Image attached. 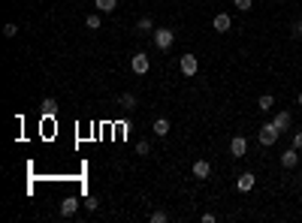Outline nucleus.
Instances as JSON below:
<instances>
[{
  "mask_svg": "<svg viewBox=\"0 0 302 223\" xmlns=\"http://www.w3.org/2000/svg\"><path fill=\"white\" fill-rule=\"evenodd\" d=\"M296 103H299V106H302V94H299V97H296Z\"/></svg>",
  "mask_w": 302,
  "mask_h": 223,
  "instance_id": "obj_26",
  "label": "nucleus"
},
{
  "mask_svg": "<svg viewBox=\"0 0 302 223\" xmlns=\"http://www.w3.org/2000/svg\"><path fill=\"white\" fill-rule=\"evenodd\" d=\"M299 18H302V9H299Z\"/></svg>",
  "mask_w": 302,
  "mask_h": 223,
  "instance_id": "obj_27",
  "label": "nucleus"
},
{
  "mask_svg": "<svg viewBox=\"0 0 302 223\" xmlns=\"http://www.w3.org/2000/svg\"><path fill=\"white\" fill-rule=\"evenodd\" d=\"M136 154H139V157L151 154V145H148V139H139V142H136Z\"/></svg>",
  "mask_w": 302,
  "mask_h": 223,
  "instance_id": "obj_19",
  "label": "nucleus"
},
{
  "mask_svg": "<svg viewBox=\"0 0 302 223\" xmlns=\"http://www.w3.org/2000/svg\"><path fill=\"white\" fill-rule=\"evenodd\" d=\"M281 166H284V169L299 166V148H287V151L281 154Z\"/></svg>",
  "mask_w": 302,
  "mask_h": 223,
  "instance_id": "obj_8",
  "label": "nucleus"
},
{
  "mask_svg": "<svg viewBox=\"0 0 302 223\" xmlns=\"http://www.w3.org/2000/svg\"><path fill=\"white\" fill-rule=\"evenodd\" d=\"M172 42H175V33H172L169 27H157V30H154V45H157L160 51L172 48Z\"/></svg>",
  "mask_w": 302,
  "mask_h": 223,
  "instance_id": "obj_3",
  "label": "nucleus"
},
{
  "mask_svg": "<svg viewBox=\"0 0 302 223\" xmlns=\"http://www.w3.org/2000/svg\"><path fill=\"white\" fill-rule=\"evenodd\" d=\"M293 148H299V151H302V130H299V133H293Z\"/></svg>",
  "mask_w": 302,
  "mask_h": 223,
  "instance_id": "obj_24",
  "label": "nucleus"
},
{
  "mask_svg": "<svg viewBox=\"0 0 302 223\" xmlns=\"http://www.w3.org/2000/svg\"><path fill=\"white\" fill-rule=\"evenodd\" d=\"M130 69H133L136 76H145V72L151 69V60H148V54H145V51H136V54L130 57Z\"/></svg>",
  "mask_w": 302,
  "mask_h": 223,
  "instance_id": "obj_4",
  "label": "nucleus"
},
{
  "mask_svg": "<svg viewBox=\"0 0 302 223\" xmlns=\"http://www.w3.org/2000/svg\"><path fill=\"white\" fill-rule=\"evenodd\" d=\"M94 9H97V12H115V9H118V0H94Z\"/></svg>",
  "mask_w": 302,
  "mask_h": 223,
  "instance_id": "obj_14",
  "label": "nucleus"
},
{
  "mask_svg": "<svg viewBox=\"0 0 302 223\" xmlns=\"http://www.w3.org/2000/svg\"><path fill=\"white\" fill-rule=\"evenodd\" d=\"M290 36H293V39H302V18L293 24V27H290Z\"/></svg>",
  "mask_w": 302,
  "mask_h": 223,
  "instance_id": "obj_22",
  "label": "nucleus"
},
{
  "mask_svg": "<svg viewBox=\"0 0 302 223\" xmlns=\"http://www.w3.org/2000/svg\"><path fill=\"white\" fill-rule=\"evenodd\" d=\"M191 172H194V178H200V181H206V178L212 175V163H209V160H197Z\"/></svg>",
  "mask_w": 302,
  "mask_h": 223,
  "instance_id": "obj_9",
  "label": "nucleus"
},
{
  "mask_svg": "<svg viewBox=\"0 0 302 223\" xmlns=\"http://www.w3.org/2000/svg\"><path fill=\"white\" fill-rule=\"evenodd\" d=\"M233 6H236L239 12H251V6H254V0H233Z\"/></svg>",
  "mask_w": 302,
  "mask_h": 223,
  "instance_id": "obj_20",
  "label": "nucleus"
},
{
  "mask_svg": "<svg viewBox=\"0 0 302 223\" xmlns=\"http://www.w3.org/2000/svg\"><path fill=\"white\" fill-rule=\"evenodd\" d=\"M230 154H233L236 160H242V157L248 154V139H245V136H233V142H230Z\"/></svg>",
  "mask_w": 302,
  "mask_h": 223,
  "instance_id": "obj_5",
  "label": "nucleus"
},
{
  "mask_svg": "<svg viewBox=\"0 0 302 223\" xmlns=\"http://www.w3.org/2000/svg\"><path fill=\"white\" fill-rule=\"evenodd\" d=\"M272 121H275V127H278L281 133H284V130H287V127L293 124V118H290V112H278V115H275Z\"/></svg>",
  "mask_w": 302,
  "mask_h": 223,
  "instance_id": "obj_11",
  "label": "nucleus"
},
{
  "mask_svg": "<svg viewBox=\"0 0 302 223\" xmlns=\"http://www.w3.org/2000/svg\"><path fill=\"white\" fill-rule=\"evenodd\" d=\"M257 106H260V112H272V106H275V97H272V94H263Z\"/></svg>",
  "mask_w": 302,
  "mask_h": 223,
  "instance_id": "obj_17",
  "label": "nucleus"
},
{
  "mask_svg": "<svg viewBox=\"0 0 302 223\" xmlns=\"http://www.w3.org/2000/svg\"><path fill=\"white\" fill-rule=\"evenodd\" d=\"M278 136H281V130L275 127V121H266V124L260 127V133H257V139H260L263 148H272V145L278 142Z\"/></svg>",
  "mask_w": 302,
  "mask_h": 223,
  "instance_id": "obj_1",
  "label": "nucleus"
},
{
  "mask_svg": "<svg viewBox=\"0 0 302 223\" xmlns=\"http://www.w3.org/2000/svg\"><path fill=\"white\" fill-rule=\"evenodd\" d=\"M136 30H142V33H148V30H154V21H151L148 15H142V18L136 21Z\"/></svg>",
  "mask_w": 302,
  "mask_h": 223,
  "instance_id": "obj_18",
  "label": "nucleus"
},
{
  "mask_svg": "<svg viewBox=\"0 0 302 223\" xmlns=\"http://www.w3.org/2000/svg\"><path fill=\"white\" fill-rule=\"evenodd\" d=\"M254 184H257L254 172H242V175L236 178V190H239V193H248V190H254Z\"/></svg>",
  "mask_w": 302,
  "mask_h": 223,
  "instance_id": "obj_7",
  "label": "nucleus"
},
{
  "mask_svg": "<svg viewBox=\"0 0 302 223\" xmlns=\"http://www.w3.org/2000/svg\"><path fill=\"white\" fill-rule=\"evenodd\" d=\"M118 106H121L124 112H133V109H136V97H133V94H121V97H118Z\"/></svg>",
  "mask_w": 302,
  "mask_h": 223,
  "instance_id": "obj_12",
  "label": "nucleus"
},
{
  "mask_svg": "<svg viewBox=\"0 0 302 223\" xmlns=\"http://www.w3.org/2000/svg\"><path fill=\"white\" fill-rule=\"evenodd\" d=\"M76 211H79V199H76V196H67V199L61 202V214H64V217H73Z\"/></svg>",
  "mask_w": 302,
  "mask_h": 223,
  "instance_id": "obj_10",
  "label": "nucleus"
},
{
  "mask_svg": "<svg viewBox=\"0 0 302 223\" xmlns=\"http://www.w3.org/2000/svg\"><path fill=\"white\" fill-rule=\"evenodd\" d=\"M178 69L191 79V76H197L200 72V60H197V54H191V51H185L182 57H178Z\"/></svg>",
  "mask_w": 302,
  "mask_h": 223,
  "instance_id": "obj_2",
  "label": "nucleus"
},
{
  "mask_svg": "<svg viewBox=\"0 0 302 223\" xmlns=\"http://www.w3.org/2000/svg\"><path fill=\"white\" fill-rule=\"evenodd\" d=\"M151 223H166V211H151Z\"/></svg>",
  "mask_w": 302,
  "mask_h": 223,
  "instance_id": "obj_21",
  "label": "nucleus"
},
{
  "mask_svg": "<svg viewBox=\"0 0 302 223\" xmlns=\"http://www.w3.org/2000/svg\"><path fill=\"white\" fill-rule=\"evenodd\" d=\"M85 205H88V208H91V211H94V208H97V205H100V202H97V199H94V196H88V199H85Z\"/></svg>",
  "mask_w": 302,
  "mask_h": 223,
  "instance_id": "obj_25",
  "label": "nucleus"
},
{
  "mask_svg": "<svg viewBox=\"0 0 302 223\" xmlns=\"http://www.w3.org/2000/svg\"><path fill=\"white\" fill-rule=\"evenodd\" d=\"M151 130H154V136H160V139H163V136L169 133V121H166V118H157V121L151 124Z\"/></svg>",
  "mask_w": 302,
  "mask_h": 223,
  "instance_id": "obj_13",
  "label": "nucleus"
},
{
  "mask_svg": "<svg viewBox=\"0 0 302 223\" xmlns=\"http://www.w3.org/2000/svg\"><path fill=\"white\" fill-rule=\"evenodd\" d=\"M42 115H48V118H54V115H57V103H54L51 97H45V100H42Z\"/></svg>",
  "mask_w": 302,
  "mask_h": 223,
  "instance_id": "obj_15",
  "label": "nucleus"
},
{
  "mask_svg": "<svg viewBox=\"0 0 302 223\" xmlns=\"http://www.w3.org/2000/svg\"><path fill=\"white\" fill-rule=\"evenodd\" d=\"M15 33H18V27H15V24H6V27H3V36H6V39H12Z\"/></svg>",
  "mask_w": 302,
  "mask_h": 223,
  "instance_id": "obj_23",
  "label": "nucleus"
},
{
  "mask_svg": "<svg viewBox=\"0 0 302 223\" xmlns=\"http://www.w3.org/2000/svg\"><path fill=\"white\" fill-rule=\"evenodd\" d=\"M212 27H215L218 33H227V30L233 27V18H230V12H218V15L212 18Z\"/></svg>",
  "mask_w": 302,
  "mask_h": 223,
  "instance_id": "obj_6",
  "label": "nucleus"
},
{
  "mask_svg": "<svg viewBox=\"0 0 302 223\" xmlns=\"http://www.w3.org/2000/svg\"><path fill=\"white\" fill-rule=\"evenodd\" d=\"M85 24H88V30H100V24H103V18H100V12H91V15L85 18Z\"/></svg>",
  "mask_w": 302,
  "mask_h": 223,
  "instance_id": "obj_16",
  "label": "nucleus"
}]
</instances>
